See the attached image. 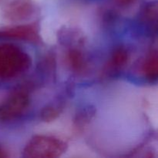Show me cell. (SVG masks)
Returning a JSON list of instances; mask_svg holds the SVG:
<instances>
[{"mask_svg":"<svg viewBox=\"0 0 158 158\" xmlns=\"http://www.w3.org/2000/svg\"><path fill=\"white\" fill-rule=\"evenodd\" d=\"M32 65L30 56L13 44L0 45V79L10 80L26 72Z\"/></svg>","mask_w":158,"mask_h":158,"instance_id":"1","label":"cell"},{"mask_svg":"<svg viewBox=\"0 0 158 158\" xmlns=\"http://www.w3.org/2000/svg\"><path fill=\"white\" fill-rule=\"evenodd\" d=\"M67 148V143L58 137L44 134L35 135L26 143L23 156L29 158L58 157L64 154Z\"/></svg>","mask_w":158,"mask_h":158,"instance_id":"2","label":"cell"},{"mask_svg":"<svg viewBox=\"0 0 158 158\" xmlns=\"http://www.w3.org/2000/svg\"><path fill=\"white\" fill-rule=\"evenodd\" d=\"M30 103L29 94L25 89L14 90L0 103V121H13L21 117Z\"/></svg>","mask_w":158,"mask_h":158,"instance_id":"3","label":"cell"},{"mask_svg":"<svg viewBox=\"0 0 158 158\" xmlns=\"http://www.w3.org/2000/svg\"><path fill=\"white\" fill-rule=\"evenodd\" d=\"M36 7L32 0H12L3 8V16L13 23L26 21L35 13Z\"/></svg>","mask_w":158,"mask_h":158,"instance_id":"4","label":"cell"},{"mask_svg":"<svg viewBox=\"0 0 158 158\" xmlns=\"http://www.w3.org/2000/svg\"><path fill=\"white\" fill-rule=\"evenodd\" d=\"M0 37L37 42L40 40L38 24L29 23L5 28L4 29L0 30Z\"/></svg>","mask_w":158,"mask_h":158,"instance_id":"5","label":"cell"},{"mask_svg":"<svg viewBox=\"0 0 158 158\" xmlns=\"http://www.w3.org/2000/svg\"><path fill=\"white\" fill-rule=\"evenodd\" d=\"M130 59V53L125 46H117L113 51L108 64L106 66L107 72L117 73L123 69L127 64Z\"/></svg>","mask_w":158,"mask_h":158,"instance_id":"6","label":"cell"},{"mask_svg":"<svg viewBox=\"0 0 158 158\" xmlns=\"http://www.w3.org/2000/svg\"><path fill=\"white\" fill-rule=\"evenodd\" d=\"M142 73L148 80L154 82L158 77V55L157 50H152L148 54L142 63Z\"/></svg>","mask_w":158,"mask_h":158,"instance_id":"7","label":"cell"},{"mask_svg":"<svg viewBox=\"0 0 158 158\" xmlns=\"http://www.w3.org/2000/svg\"><path fill=\"white\" fill-rule=\"evenodd\" d=\"M96 116V108L92 105H88L77 110L74 117L73 123L78 131L84 130Z\"/></svg>","mask_w":158,"mask_h":158,"instance_id":"8","label":"cell"},{"mask_svg":"<svg viewBox=\"0 0 158 158\" xmlns=\"http://www.w3.org/2000/svg\"><path fill=\"white\" fill-rule=\"evenodd\" d=\"M67 60L71 69L77 73H82L86 69L87 64L83 52L76 47H71L67 54Z\"/></svg>","mask_w":158,"mask_h":158,"instance_id":"9","label":"cell"},{"mask_svg":"<svg viewBox=\"0 0 158 158\" xmlns=\"http://www.w3.org/2000/svg\"><path fill=\"white\" fill-rule=\"evenodd\" d=\"M140 19L144 24L152 28H157V1L150 2L144 5L140 12Z\"/></svg>","mask_w":158,"mask_h":158,"instance_id":"10","label":"cell"},{"mask_svg":"<svg viewBox=\"0 0 158 158\" xmlns=\"http://www.w3.org/2000/svg\"><path fill=\"white\" fill-rule=\"evenodd\" d=\"M63 110V106L62 103H54L46 105L40 111V120L45 123L54 121L61 114Z\"/></svg>","mask_w":158,"mask_h":158,"instance_id":"11","label":"cell"},{"mask_svg":"<svg viewBox=\"0 0 158 158\" xmlns=\"http://www.w3.org/2000/svg\"><path fill=\"white\" fill-rule=\"evenodd\" d=\"M60 40L64 45H77L83 43V36L80 32L76 29L66 28L60 32Z\"/></svg>","mask_w":158,"mask_h":158,"instance_id":"12","label":"cell"},{"mask_svg":"<svg viewBox=\"0 0 158 158\" xmlns=\"http://www.w3.org/2000/svg\"><path fill=\"white\" fill-rule=\"evenodd\" d=\"M114 2L122 7H128L134 2V0H114Z\"/></svg>","mask_w":158,"mask_h":158,"instance_id":"13","label":"cell"},{"mask_svg":"<svg viewBox=\"0 0 158 158\" xmlns=\"http://www.w3.org/2000/svg\"><path fill=\"white\" fill-rule=\"evenodd\" d=\"M9 154L8 151H6L4 148H0V158H5V157H9Z\"/></svg>","mask_w":158,"mask_h":158,"instance_id":"14","label":"cell"}]
</instances>
